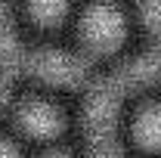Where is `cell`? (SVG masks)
<instances>
[{
    "instance_id": "obj_1",
    "label": "cell",
    "mask_w": 161,
    "mask_h": 158,
    "mask_svg": "<svg viewBox=\"0 0 161 158\" xmlns=\"http://www.w3.org/2000/svg\"><path fill=\"white\" fill-rule=\"evenodd\" d=\"M25 68L34 75V78L47 81V84H78L84 75V62L65 50H34L31 56H25Z\"/></svg>"
},
{
    "instance_id": "obj_2",
    "label": "cell",
    "mask_w": 161,
    "mask_h": 158,
    "mask_svg": "<svg viewBox=\"0 0 161 158\" xmlns=\"http://www.w3.org/2000/svg\"><path fill=\"white\" fill-rule=\"evenodd\" d=\"M80 31H84V40H87L93 50L108 53V50H115L121 43V37H124V19H121V13L112 3H93V6L84 13Z\"/></svg>"
},
{
    "instance_id": "obj_3",
    "label": "cell",
    "mask_w": 161,
    "mask_h": 158,
    "mask_svg": "<svg viewBox=\"0 0 161 158\" xmlns=\"http://www.w3.org/2000/svg\"><path fill=\"white\" fill-rule=\"evenodd\" d=\"M155 78H161V47H149L146 53H140L136 59L124 62L118 71L112 75V81L127 93L130 87H142L152 84Z\"/></svg>"
},
{
    "instance_id": "obj_4",
    "label": "cell",
    "mask_w": 161,
    "mask_h": 158,
    "mask_svg": "<svg viewBox=\"0 0 161 158\" xmlns=\"http://www.w3.org/2000/svg\"><path fill=\"white\" fill-rule=\"evenodd\" d=\"M16 121H19L22 130L31 133V137H50V133L59 130V112L50 109L47 102H37V99L22 102L19 112H16Z\"/></svg>"
},
{
    "instance_id": "obj_5",
    "label": "cell",
    "mask_w": 161,
    "mask_h": 158,
    "mask_svg": "<svg viewBox=\"0 0 161 158\" xmlns=\"http://www.w3.org/2000/svg\"><path fill=\"white\" fill-rule=\"evenodd\" d=\"M133 137L142 149H161V105H146L133 121Z\"/></svg>"
},
{
    "instance_id": "obj_6",
    "label": "cell",
    "mask_w": 161,
    "mask_h": 158,
    "mask_svg": "<svg viewBox=\"0 0 161 158\" xmlns=\"http://www.w3.org/2000/svg\"><path fill=\"white\" fill-rule=\"evenodd\" d=\"M19 65H25V56H22L19 43H16L13 25H9V19H6L3 6H0V78L13 75Z\"/></svg>"
},
{
    "instance_id": "obj_7",
    "label": "cell",
    "mask_w": 161,
    "mask_h": 158,
    "mask_svg": "<svg viewBox=\"0 0 161 158\" xmlns=\"http://www.w3.org/2000/svg\"><path fill=\"white\" fill-rule=\"evenodd\" d=\"M28 13H31L40 25L59 22L62 13H65V0H31V3H28Z\"/></svg>"
},
{
    "instance_id": "obj_8",
    "label": "cell",
    "mask_w": 161,
    "mask_h": 158,
    "mask_svg": "<svg viewBox=\"0 0 161 158\" xmlns=\"http://www.w3.org/2000/svg\"><path fill=\"white\" fill-rule=\"evenodd\" d=\"M140 16L146 28L161 37V0H140Z\"/></svg>"
},
{
    "instance_id": "obj_9",
    "label": "cell",
    "mask_w": 161,
    "mask_h": 158,
    "mask_svg": "<svg viewBox=\"0 0 161 158\" xmlns=\"http://www.w3.org/2000/svg\"><path fill=\"white\" fill-rule=\"evenodd\" d=\"M0 158H19V155H16V149H13L6 139H0Z\"/></svg>"
},
{
    "instance_id": "obj_10",
    "label": "cell",
    "mask_w": 161,
    "mask_h": 158,
    "mask_svg": "<svg viewBox=\"0 0 161 158\" xmlns=\"http://www.w3.org/2000/svg\"><path fill=\"white\" fill-rule=\"evenodd\" d=\"M3 90H6V78H0V99H3Z\"/></svg>"
},
{
    "instance_id": "obj_11",
    "label": "cell",
    "mask_w": 161,
    "mask_h": 158,
    "mask_svg": "<svg viewBox=\"0 0 161 158\" xmlns=\"http://www.w3.org/2000/svg\"><path fill=\"white\" fill-rule=\"evenodd\" d=\"M47 158H65V155H59V152H53V155H47Z\"/></svg>"
}]
</instances>
